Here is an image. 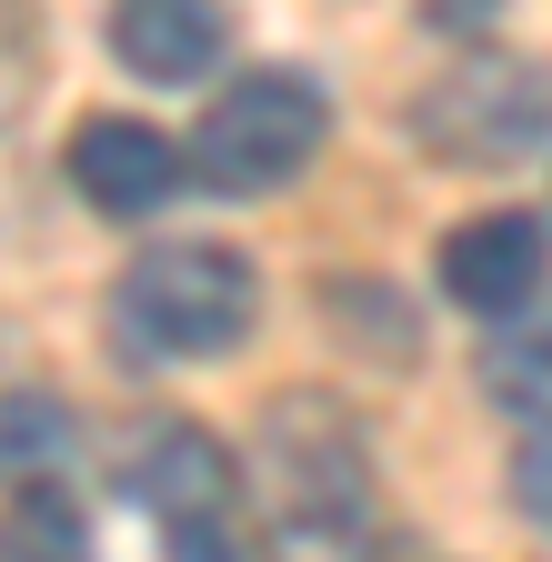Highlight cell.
<instances>
[{"instance_id": "52a82bcc", "label": "cell", "mask_w": 552, "mask_h": 562, "mask_svg": "<svg viewBox=\"0 0 552 562\" xmlns=\"http://www.w3.org/2000/svg\"><path fill=\"white\" fill-rule=\"evenodd\" d=\"M71 181H81V201L101 211V222H142V211H161L181 191V151H171L151 121L101 111V121L71 131Z\"/></svg>"}, {"instance_id": "4fadbf2b", "label": "cell", "mask_w": 552, "mask_h": 562, "mask_svg": "<svg viewBox=\"0 0 552 562\" xmlns=\"http://www.w3.org/2000/svg\"><path fill=\"white\" fill-rule=\"evenodd\" d=\"M423 21H432V31H493L503 0H423Z\"/></svg>"}, {"instance_id": "277c9868", "label": "cell", "mask_w": 552, "mask_h": 562, "mask_svg": "<svg viewBox=\"0 0 552 562\" xmlns=\"http://www.w3.org/2000/svg\"><path fill=\"white\" fill-rule=\"evenodd\" d=\"M261 462H271V513H282V532L352 542L372 522V452H362L341 402H322V392L271 402L261 412Z\"/></svg>"}, {"instance_id": "30bf717a", "label": "cell", "mask_w": 552, "mask_h": 562, "mask_svg": "<svg viewBox=\"0 0 552 562\" xmlns=\"http://www.w3.org/2000/svg\"><path fill=\"white\" fill-rule=\"evenodd\" d=\"M81 513H71V492H60L50 472L11 482V513H0V552H81Z\"/></svg>"}, {"instance_id": "7a4b0ae2", "label": "cell", "mask_w": 552, "mask_h": 562, "mask_svg": "<svg viewBox=\"0 0 552 562\" xmlns=\"http://www.w3.org/2000/svg\"><path fill=\"white\" fill-rule=\"evenodd\" d=\"M322 140H331V101L312 70H241V81L212 91V111H201L191 131V171L212 181V191H282L322 161Z\"/></svg>"}, {"instance_id": "9c48e42d", "label": "cell", "mask_w": 552, "mask_h": 562, "mask_svg": "<svg viewBox=\"0 0 552 562\" xmlns=\"http://www.w3.org/2000/svg\"><path fill=\"white\" fill-rule=\"evenodd\" d=\"M71 452V412L50 392H0V482H31Z\"/></svg>"}, {"instance_id": "3957f363", "label": "cell", "mask_w": 552, "mask_h": 562, "mask_svg": "<svg viewBox=\"0 0 552 562\" xmlns=\"http://www.w3.org/2000/svg\"><path fill=\"white\" fill-rule=\"evenodd\" d=\"M412 140L432 161H462V171H512L552 140V60H512V50H482V60H452L442 81L412 101Z\"/></svg>"}, {"instance_id": "8992f818", "label": "cell", "mask_w": 552, "mask_h": 562, "mask_svg": "<svg viewBox=\"0 0 552 562\" xmlns=\"http://www.w3.org/2000/svg\"><path fill=\"white\" fill-rule=\"evenodd\" d=\"M552 281V241L532 211H472V222L442 232V302L472 312V322H512L542 302Z\"/></svg>"}, {"instance_id": "8fae6325", "label": "cell", "mask_w": 552, "mask_h": 562, "mask_svg": "<svg viewBox=\"0 0 552 562\" xmlns=\"http://www.w3.org/2000/svg\"><path fill=\"white\" fill-rule=\"evenodd\" d=\"M503 341L482 351V382H493V402H552V312L522 331V312L512 322H493Z\"/></svg>"}, {"instance_id": "7c38bea8", "label": "cell", "mask_w": 552, "mask_h": 562, "mask_svg": "<svg viewBox=\"0 0 552 562\" xmlns=\"http://www.w3.org/2000/svg\"><path fill=\"white\" fill-rule=\"evenodd\" d=\"M512 503L552 532V412L532 422V432H522V452H512Z\"/></svg>"}, {"instance_id": "6da1fadb", "label": "cell", "mask_w": 552, "mask_h": 562, "mask_svg": "<svg viewBox=\"0 0 552 562\" xmlns=\"http://www.w3.org/2000/svg\"><path fill=\"white\" fill-rule=\"evenodd\" d=\"M121 331L161 362H222L261 322V281L232 241H161L121 271Z\"/></svg>"}, {"instance_id": "5b68a950", "label": "cell", "mask_w": 552, "mask_h": 562, "mask_svg": "<svg viewBox=\"0 0 552 562\" xmlns=\"http://www.w3.org/2000/svg\"><path fill=\"white\" fill-rule=\"evenodd\" d=\"M131 503L171 552H232V513H241V472L201 422H161L131 462Z\"/></svg>"}, {"instance_id": "ba28073f", "label": "cell", "mask_w": 552, "mask_h": 562, "mask_svg": "<svg viewBox=\"0 0 552 562\" xmlns=\"http://www.w3.org/2000/svg\"><path fill=\"white\" fill-rule=\"evenodd\" d=\"M232 21H222V0H111V50L121 70H142V81L181 91L201 81V70L222 60Z\"/></svg>"}]
</instances>
